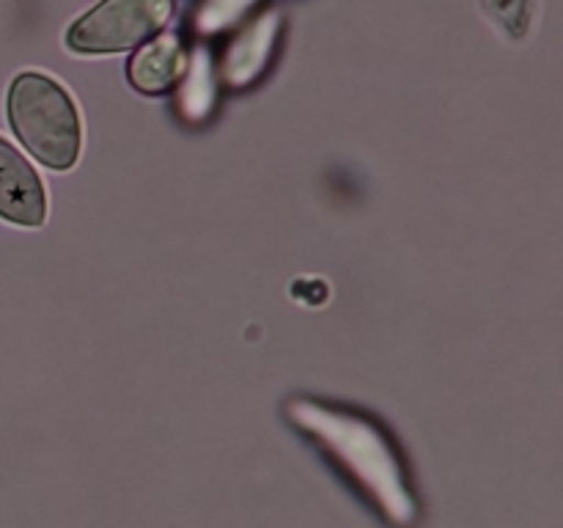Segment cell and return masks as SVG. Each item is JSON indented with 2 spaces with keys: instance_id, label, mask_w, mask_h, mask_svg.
I'll return each instance as SVG.
<instances>
[{
  "instance_id": "obj_1",
  "label": "cell",
  "mask_w": 563,
  "mask_h": 528,
  "mask_svg": "<svg viewBox=\"0 0 563 528\" xmlns=\"http://www.w3.org/2000/svg\"><path fill=\"white\" fill-rule=\"evenodd\" d=\"M5 113L22 146L42 165L69 170L82 148V124L75 99L60 82L38 72H22L11 80Z\"/></svg>"
},
{
  "instance_id": "obj_2",
  "label": "cell",
  "mask_w": 563,
  "mask_h": 528,
  "mask_svg": "<svg viewBox=\"0 0 563 528\" xmlns=\"http://www.w3.org/2000/svg\"><path fill=\"white\" fill-rule=\"evenodd\" d=\"M174 6L157 0H115L99 3L71 22L66 31V47L82 55L124 53L135 44L148 42L165 25Z\"/></svg>"
},
{
  "instance_id": "obj_3",
  "label": "cell",
  "mask_w": 563,
  "mask_h": 528,
  "mask_svg": "<svg viewBox=\"0 0 563 528\" xmlns=\"http://www.w3.org/2000/svg\"><path fill=\"white\" fill-rule=\"evenodd\" d=\"M0 218L38 229L47 218V196L33 165L0 138Z\"/></svg>"
},
{
  "instance_id": "obj_4",
  "label": "cell",
  "mask_w": 563,
  "mask_h": 528,
  "mask_svg": "<svg viewBox=\"0 0 563 528\" xmlns=\"http://www.w3.org/2000/svg\"><path fill=\"white\" fill-rule=\"evenodd\" d=\"M181 72V47L176 36H159L143 44L126 64V77L141 94H165Z\"/></svg>"
}]
</instances>
